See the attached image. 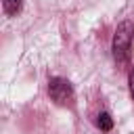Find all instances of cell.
Wrapping results in <instances>:
<instances>
[{
  "instance_id": "4",
  "label": "cell",
  "mask_w": 134,
  "mask_h": 134,
  "mask_svg": "<svg viewBox=\"0 0 134 134\" xmlns=\"http://www.w3.org/2000/svg\"><path fill=\"white\" fill-rule=\"evenodd\" d=\"M23 6V0H2V8L8 17H15Z\"/></svg>"
},
{
  "instance_id": "5",
  "label": "cell",
  "mask_w": 134,
  "mask_h": 134,
  "mask_svg": "<svg viewBox=\"0 0 134 134\" xmlns=\"http://www.w3.org/2000/svg\"><path fill=\"white\" fill-rule=\"evenodd\" d=\"M128 88H130V94L134 98V65L130 67V73H128Z\"/></svg>"
},
{
  "instance_id": "2",
  "label": "cell",
  "mask_w": 134,
  "mask_h": 134,
  "mask_svg": "<svg viewBox=\"0 0 134 134\" xmlns=\"http://www.w3.org/2000/svg\"><path fill=\"white\" fill-rule=\"evenodd\" d=\"M48 96L61 107L73 105V86H71V82L65 80V77H59V75L50 77L48 80Z\"/></svg>"
},
{
  "instance_id": "3",
  "label": "cell",
  "mask_w": 134,
  "mask_h": 134,
  "mask_svg": "<svg viewBox=\"0 0 134 134\" xmlns=\"http://www.w3.org/2000/svg\"><path fill=\"white\" fill-rule=\"evenodd\" d=\"M96 126H98L100 130L109 132V130H113V117H111L107 111H100V113L96 115Z\"/></svg>"
},
{
  "instance_id": "1",
  "label": "cell",
  "mask_w": 134,
  "mask_h": 134,
  "mask_svg": "<svg viewBox=\"0 0 134 134\" xmlns=\"http://www.w3.org/2000/svg\"><path fill=\"white\" fill-rule=\"evenodd\" d=\"M132 40H134V21L132 19H124L121 23H117L115 31H113V40H111V52L117 65H126L130 59V50H132Z\"/></svg>"
}]
</instances>
